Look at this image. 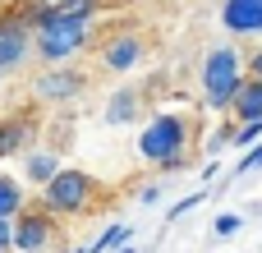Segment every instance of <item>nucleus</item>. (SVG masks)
I'll return each mask as SVG.
<instances>
[{"label":"nucleus","instance_id":"obj_6","mask_svg":"<svg viewBox=\"0 0 262 253\" xmlns=\"http://www.w3.org/2000/svg\"><path fill=\"white\" fill-rule=\"evenodd\" d=\"M28 55H32V28L18 14H5L0 18V74L28 65Z\"/></svg>","mask_w":262,"mask_h":253},{"label":"nucleus","instance_id":"obj_8","mask_svg":"<svg viewBox=\"0 0 262 253\" xmlns=\"http://www.w3.org/2000/svg\"><path fill=\"white\" fill-rule=\"evenodd\" d=\"M101 65H106L111 74L138 69V65H143V37H138V32H115V37H106V41H101Z\"/></svg>","mask_w":262,"mask_h":253},{"label":"nucleus","instance_id":"obj_3","mask_svg":"<svg viewBox=\"0 0 262 253\" xmlns=\"http://www.w3.org/2000/svg\"><path fill=\"white\" fill-rule=\"evenodd\" d=\"M97 194H101V189H97V180H92L88 171H78V166H60V171L51 175V184L41 189L37 207L51 212V217H83V212L92 207Z\"/></svg>","mask_w":262,"mask_h":253},{"label":"nucleus","instance_id":"obj_25","mask_svg":"<svg viewBox=\"0 0 262 253\" xmlns=\"http://www.w3.org/2000/svg\"><path fill=\"white\" fill-rule=\"evenodd\" d=\"M74 253H88V249H74Z\"/></svg>","mask_w":262,"mask_h":253},{"label":"nucleus","instance_id":"obj_16","mask_svg":"<svg viewBox=\"0 0 262 253\" xmlns=\"http://www.w3.org/2000/svg\"><path fill=\"white\" fill-rule=\"evenodd\" d=\"M23 138H28V129H23V124H14V120H9V124H0V157L18 152V147H23Z\"/></svg>","mask_w":262,"mask_h":253},{"label":"nucleus","instance_id":"obj_22","mask_svg":"<svg viewBox=\"0 0 262 253\" xmlns=\"http://www.w3.org/2000/svg\"><path fill=\"white\" fill-rule=\"evenodd\" d=\"M244 69H249V78H258V83H262V51H253V55L244 60Z\"/></svg>","mask_w":262,"mask_h":253},{"label":"nucleus","instance_id":"obj_18","mask_svg":"<svg viewBox=\"0 0 262 253\" xmlns=\"http://www.w3.org/2000/svg\"><path fill=\"white\" fill-rule=\"evenodd\" d=\"M203 198H207V194H203V189H198V194H184V198H180V203H175V207H170V212H166V226H170V221H180V217H184V212H193V207H198V203H203Z\"/></svg>","mask_w":262,"mask_h":253},{"label":"nucleus","instance_id":"obj_2","mask_svg":"<svg viewBox=\"0 0 262 253\" xmlns=\"http://www.w3.org/2000/svg\"><path fill=\"white\" fill-rule=\"evenodd\" d=\"M92 41V18H64V14H51V18H41L37 28H32V55L41 60V65H64V60H74L83 46Z\"/></svg>","mask_w":262,"mask_h":253},{"label":"nucleus","instance_id":"obj_13","mask_svg":"<svg viewBox=\"0 0 262 253\" xmlns=\"http://www.w3.org/2000/svg\"><path fill=\"white\" fill-rule=\"evenodd\" d=\"M134 115H138V92L134 88H120L115 97H106V111H101L106 124H129Z\"/></svg>","mask_w":262,"mask_h":253},{"label":"nucleus","instance_id":"obj_21","mask_svg":"<svg viewBox=\"0 0 262 253\" xmlns=\"http://www.w3.org/2000/svg\"><path fill=\"white\" fill-rule=\"evenodd\" d=\"M14 249V221H0V253Z\"/></svg>","mask_w":262,"mask_h":253},{"label":"nucleus","instance_id":"obj_9","mask_svg":"<svg viewBox=\"0 0 262 253\" xmlns=\"http://www.w3.org/2000/svg\"><path fill=\"white\" fill-rule=\"evenodd\" d=\"M221 23L235 37H258L262 32V0H226L221 5Z\"/></svg>","mask_w":262,"mask_h":253},{"label":"nucleus","instance_id":"obj_4","mask_svg":"<svg viewBox=\"0 0 262 253\" xmlns=\"http://www.w3.org/2000/svg\"><path fill=\"white\" fill-rule=\"evenodd\" d=\"M239 88H244V55L235 46H216L203 60V97H207V106L212 111H230Z\"/></svg>","mask_w":262,"mask_h":253},{"label":"nucleus","instance_id":"obj_14","mask_svg":"<svg viewBox=\"0 0 262 253\" xmlns=\"http://www.w3.org/2000/svg\"><path fill=\"white\" fill-rule=\"evenodd\" d=\"M129 240H134V230H129V226L120 221V226H106V230H101V235H97V240L88 244V253H115L120 244H129Z\"/></svg>","mask_w":262,"mask_h":253},{"label":"nucleus","instance_id":"obj_10","mask_svg":"<svg viewBox=\"0 0 262 253\" xmlns=\"http://www.w3.org/2000/svg\"><path fill=\"white\" fill-rule=\"evenodd\" d=\"M55 171H60V152H51V147H32L28 161H23V180H28L32 189H46Z\"/></svg>","mask_w":262,"mask_h":253},{"label":"nucleus","instance_id":"obj_23","mask_svg":"<svg viewBox=\"0 0 262 253\" xmlns=\"http://www.w3.org/2000/svg\"><path fill=\"white\" fill-rule=\"evenodd\" d=\"M157 198H161V184H143L138 189V203H157Z\"/></svg>","mask_w":262,"mask_h":253},{"label":"nucleus","instance_id":"obj_20","mask_svg":"<svg viewBox=\"0 0 262 253\" xmlns=\"http://www.w3.org/2000/svg\"><path fill=\"white\" fill-rule=\"evenodd\" d=\"M258 166H262V143H258V147H249V152L239 157V166H235V175H249V171H258Z\"/></svg>","mask_w":262,"mask_h":253},{"label":"nucleus","instance_id":"obj_17","mask_svg":"<svg viewBox=\"0 0 262 253\" xmlns=\"http://www.w3.org/2000/svg\"><path fill=\"white\" fill-rule=\"evenodd\" d=\"M258 138H262V124H239V129L230 134V143H235V147H244V152H249V147H258Z\"/></svg>","mask_w":262,"mask_h":253},{"label":"nucleus","instance_id":"obj_24","mask_svg":"<svg viewBox=\"0 0 262 253\" xmlns=\"http://www.w3.org/2000/svg\"><path fill=\"white\" fill-rule=\"evenodd\" d=\"M115 253H143V249H134V240H129V244H120Z\"/></svg>","mask_w":262,"mask_h":253},{"label":"nucleus","instance_id":"obj_1","mask_svg":"<svg viewBox=\"0 0 262 253\" xmlns=\"http://www.w3.org/2000/svg\"><path fill=\"white\" fill-rule=\"evenodd\" d=\"M138 157L152 161L157 171H180L189 161V120L175 115V111L152 115L138 134Z\"/></svg>","mask_w":262,"mask_h":253},{"label":"nucleus","instance_id":"obj_12","mask_svg":"<svg viewBox=\"0 0 262 253\" xmlns=\"http://www.w3.org/2000/svg\"><path fill=\"white\" fill-rule=\"evenodd\" d=\"M28 207V184L14 175H0V221H14Z\"/></svg>","mask_w":262,"mask_h":253},{"label":"nucleus","instance_id":"obj_5","mask_svg":"<svg viewBox=\"0 0 262 253\" xmlns=\"http://www.w3.org/2000/svg\"><path fill=\"white\" fill-rule=\"evenodd\" d=\"M51 235H55V217L41 212L37 203L14 217V253H41L51 244Z\"/></svg>","mask_w":262,"mask_h":253},{"label":"nucleus","instance_id":"obj_15","mask_svg":"<svg viewBox=\"0 0 262 253\" xmlns=\"http://www.w3.org/2000/svg\"><path fill=\"white\" fill-rule=\"evenodd\" d=\"M51 9L64 14V18H92L101 9V0H51Z\"/></svg>","mask_w":262,"mask_h":253},{"label":"nucleus","instance_id":"obj_7","mask_svg":"<svg viewBox=\"0 0 262 253\" xmlns=\"http://www.w3.org/2000/svg\"><path fill=\"white\" fill-rule=\"evenodd\" d=\"M32 92H37L41 101H74V97L83 92V74H78L74 65H55V69H46V74L32 78Z\"/></svg>","mask_w":262,"mask_h":253},{"label":"nucleus","instance_id":"obj_19","mask_svg":"<svg viewBox=\"0 0 262 253\" xmlns=\"http://www.w3.org/2000/svg\"><path fill=\"white\" fill-rule=\"evenodd\" d=\"M239 226H244V217H235V212H221V217L212 221V235H216V240H226V235H235Z\"/></svg>","mask_w":262,"mask_h":253},{"label":"nucleus","instance_id":"obj_11","mask_svg":"<svg viewBox=\"0 0 262 253\" xmlns=\"http://www.w3.org/2000/svg\"><path fill=\"white\" fill-rule=\"evenodd\" d=\"M235 120L239 124H262V83L258 78H244V88H239V97H235Z\"/></svg>","mask_w":262,"mask_h":253}]
</instances>
